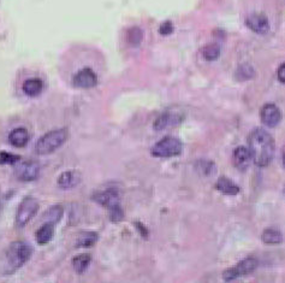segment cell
<instances>
[{
    "mask_svg": "<svg viewBox=\"0 0 285 283\" xmlns=\"http://www.w3.org/2000/svg\"><path fill=\"white\" fill-rule=\"evenodd\" d=\"M260 117H261V121L266 127L273 128L277 127V125L280 123L281 112L279 107L275 106L274 104H266V105L261 109Z\"/></svg>",
    "mask_w": 285,
    "mask_h": 283,
    "instance_id": "9",
    "label": "cell"
},
{
    "mask_svg": "<svg viewBox=\"0 0 285 283\" xmlns=\"http://www.w3.org/2000/svg\"><path fill=\"white\" fill-rule=\"evenodd\" d=\"M98 239L99 236L97 233H82L77 239V246H80V247H89V246L94 245L98 241Z\"/></svg>",
    "mask_w": 285,
    "mask_h": 283,
    "instance_id": "22",
    "label": "cell"
},
{
    "mask_svg": "<svg viewBox=\"0 0 285 283\" xmlns=\"http://www.w3.org/2000/svg\"><path fill=\"white\" fill-rule=\"evenodd\" d=\"M40 172V165L34 161L22 162L18 167L15 169V175L20 181L29 182V181L36 180Z\"/></svg>",
    "mask_w": 285,
    "mask_h": 283,
    "instance_id": "7",
    "label": "cell"
},
{
    "mask_svg": "<svg viewBox=\"0 0 285 283\" xmlns=\"http://www.w3.org/2000/svg\"><path fill=\"white\" fill-rule=\"evenodd\" d=\"M248 149L253 156V162L260 168L267 167L274 155V141L265 129L256 128L249 134Z\"/></svg>",
    "mask_w": 285,
    "mask_h": 283,
    "instance_id": "1",
    "label": "cell"
},
{
    "mask_svg": "<svg viewBox=\"0 0 285 283\" xmlns=\"http://www.w3.org/2000/svg\"><path fill=\"white\" fill-rule=\"evenodd\" d=\"M94 200L104 206V207H107L108 210H110V208L114 207V206L119 205L120 194L116 188H108L102 190V192H99L98 194H95Z\"/></svg>",
    "mask_w": 285,
    "mask_h": 283,
    "instance_id": "10",
    "label": "cell"
},
{
    "mask_svg": "<svg viewBox=\"0 0 285 283\" xmlns=\"http://www.w3.org/2000/svg\"><path fill=\"white\" fill-rule=\"evenodd\" d=\"M39 210V202L38 200L32 198V196H27L22 200L16 214V224L18 227H24L29 222L32 218L35 216V214Z\"/></svg>",
    "mask_w": 285,
    "mask_h": 283,
    "instance_id": "5",
    "label": "cell"
},
{
    "mask_svg": "<svg viewBox=\"0 0 285 283\" xmlns=\"http://www.w3.org/2000/svg\"><path fill=\"white\" fill-rule=\"evenodd\" d=\"M142 38H144V34H142V30L140 28H136V27H134V28H130L128 30V41L130 45L132 46L140 45Z\"/></svg>",
    "mask_w": 285,
    "mask_h": 283,
    "instance_id": "24",
    "label": "cell"
},
{
    "mask_svg": "<svg viewBox=\"0 0 285 283\" xmlns=\"http://www.w3.org/2000/svg\"><path fill=\"white\" fill-rule=\"evenodd\" d=\"M73 84L79 88H93L98 85V76L91 67H83L74 75Z\"/></svg>",
    "mask_w": 285,
    "mask_h": 283,
    "instance_id": "8",
    "label": "cell"
},
{
    "mask_svg": "<svg viewBox=\"0 0 285 283\" xmlns=\"http://www.w3.org/2000/svg\"><path fill=\"white\" fill-rule=\"evenodd\" d=\"M43 88V84L40 79H28L24 81L23 86H22V89L26 93L28 97H36L41 93Z\"/></svg>",
    "mask_w": 285,
    "mask_h": 283,
    "instance_id": "16",
    "label": "cell"
},
{
    "mask_svg": "<svg viewBox=\"0 0 285 283\" xmlns=\"http://www.w3.org/2000/svg\"><path fill=\"white\" fill-rule=\"evenodd\" d=\"M80 182V176L75 171H65L58 178V184L61 188L67 189L75 187Z\"/></svg>",
    "mask_w": 285,
    "mask_h": 283,
    "instance_id": "18",
    "label": "cell"
},
{
    "mask_svg": "<svg viewBox=\"0 0 285 283\" xmlns=\"http://www.w3.org/2000/svg\"><path fill=\"white\" fill-rule=\"evenodd\" d=\"M232 162H234L235 168L241 171H246L250 167L253 162V156L248 147L240 146L234 151L232 155Z\"/></svg>",
    "mask_w": 285,
    "mask_h": 283,
    "instance_id": "11",
    "label": "cell"
},
{
    "mask_svg": "<svg viewBox=\"0 0 285 283\" xmlns=\"http://www.w3.org/2000/svg\"><path fill=\"white\" fill-rule=\"evenodd\" d=\"M61 216H63V207L60 205H54L43 214V220L46 221V223L57 224L61 220Z\"/></svg>",
    "mask_w": 285,
    "mask_h": 283,
    "instance_id": "20",
    "label": "cell"
},
{
    "mask_svg": "<svg viewBox=\"0 0 285 283\" xmlns=\"http://www.w3.org/2000/svg\"><path fill=\"white\" fill-rule=\"evenodd\" d=\"M54 235V224L45 223L36 232V242L40 245H46L51 241Z\"/></svg>",
    "mask_w": 285,
    "mask_h": 283,
    "instance_id": "17",
    "label": "cell"
},
{
    "mask_svg": "<svg viewBox=\"0 0 285 283\" xmlns=\"http://www.w3.org/2000/svg\"><path fill=\"white\" fill-rule=\"evenodd\" d=\"M172 32H173V26L170 21L164 22L159 28V33L162 34V35H169V34H171Z\"/></svg>",
    "mask_w": 285,
    "mask_h": 283,
    "instance_id": "28",
    "label": "cell"
},
{
    "mask_svg": "<svg viewBox=\"0 0 285 283\" xmlns=\"http://www.w3.org/2000/svg\"><path fill=\"white\" fill-rule=\"evenodd\" d=\"M236 76L238 80H241V81L249 80L254 76V69L250 65H248V64H243V65H241L237 69Z\"/></svg>",
    "mask_w": 285,
    "mask_h": 283,
    "instance_id": "25",
    "label": "cell"
},
{
    "mask_svg": "<svg viewBox=\"0 0 285 283\" xmlns=\"http://www.w3.org/2000/svg\"><path fill=\"white\" fill-rule=\"evenodd\" d=\"M216 188L225 195H237L240 193V187L235 182H232L230 178L225 176H222L217 181Z\"/></svg>",
    "mask_w": 285,
    "mask_h": 283,
    "instance_id": "14",
    "label": "cell"
},
{
    "mask_svg": "<svg viewBox=\"0 0 285 283\" xmlns=\"http://www.w3.org/2000/svg\"><path fill=\"white\" fill-rule=\"evenodd\" d=\"M277 75H278V80H279L281 84L285 85V63L281 64V65L279 66Z\"/></svg>",
    "mask_w": 285,
    "mask_h": 283,
    "instance_id": "29",
    "label": "cell"
},
{
    "mask_svg": "<svg viewBox=\"0 0 285 283\" xmlns=\"http://www.w3.org/2000/svg\"><path fill=\"white\" fill-rule=\"evenodd\" d=\"M67 136H69V133L65 128L54 129V130L48 131L38 140V143L35 145V152L40 156L53 153L54 151L63 146Z\"/></svg>",
    "mask_w": 285,
    "mask_h": 283,
    "instance_id": "2",
    "label": "cell"
},
{
    "mask_svg": "<svg viewBox=\"0 0 285 283\" xmlns=\"http://www.w3.org/2000/svg\"><path fill=\"white\" fill-rule=\"evenodd\" d=\"M21 157L17 155H12L9 152H0V165L3 164H15L20 162Z\"/></svg>",
    "mask_w": 285,
    "mask_h": 283,
    "instance_id": "26",
    "label": "cell"
},
{
    "mask_svg": "<svg viewBox=\"0 0 285 283\" xmlns=\"http://www.w3.org/2000/svg\"><path fill=\"white\" fill-rule=\"evenodd\" d=\"M123 210L120 207V205L114 206V207L110 208V218L112 222H119L123 220Z\"/></svg>",
    "mask_w": 285,
    "mask_h": 283,
    "instance_id": "27",
    "label": "cell"
},
{
    "mask_svg": "<svg viewBox=\"0 0 285 283\" xmlns=\"http://www.w3.org/2000/svg\"><path fill=\"white\" fill-rule=\"evenodd\" d=\"M283 162H284V165H285V157H284V161Z\"/></svg>",
    "mask_w": 285,
    "mask_h": 283,
    "instance_id": "30",
    "label": "cell"
},
{
    "mask_svg": "<svg viewBox=\"0 0 285 283\" xmlns=\"http://www.w3.org/2000/svg\"><path fill=\"white\" fill-rule=\"evenodd\" d=\"M261 239L267 245H278L283 241V235H281V233L278 229L268 228V229L264 230Z\"/></svg>",
    "mask_w": 285,
    "mask_h": 283,
    "instance_id": "19",
    "label": "cell"
},
{
    "mask_svg": "<svg viewBox=\"0 0 285 283\" xmlns=\"http://www.w3.org/2000/svg\"><path fill=\"white\" fill-rule=\"evenodd\" d=\"M246 26L256 34H266L269 32V22L267 17L261 14H253L246 20Z\"/></svg>",
    "mask_w": 285,
    "mask_h": 283,
    "instance_id": "12",
    "label": "cell"
},
{
    "mask_svg": "<svg viewBox=\"0 0 285 283\" xmlns=\"http://www.w3.org/2000/svg\"><path fill=\"white\" fill-rule=\"evenodd\" d=\"M91 260H92V257L89 254L76 255V257L73 259L74 269H75V271L79 273L85 272L87 270V267H88L89 264H91Z\"/></svg>",
    "mask_w": 285,
    "mask_h": 283,
    "instance_id": "21",
    "label": "cell"
},
{
    "mask_svg": "<svg viewBox=\"0 0 285 283\" xmlns=\"http://www.w3.org/2000/svg\"><path fill=\"white\" fill-rule=\"evenodd\" d=\"M29 140V134L26 128H16L9 135V141L15 147H24Z\"/></svg>",
    "mask_w": 285,
    "mask_h": 283,
    "instance_id": "15",
    "label": "cell"
},
{
    "mask_svg": "<svg viewBox=\"0 0 285 283\" xmlns=\"http://www.w3.org/2000/svg\"><path fill=\"white\" fill-rule=\"evenodd\" d=\"M284 192H285V190H284Z\"/></svg>",
    "mask_w": 285,
    "mask_h": 283,
    "instance_id": "31",
    "label": "cell"
},
{
    "mask_svg": "<svg viewBox=\"0 0 285 283\" xmlns=\"http://www.w3.org/2000/svg\"><path fill=\"white\" fill-rule=\"evenodd\" d=\"M182 121H183V117L179 115V113L166 112V113H163L162 116L158 117V118L156 119V122H154L153 127L156 130H164V129L178 125Z\"/></svg>",
    "mask_w": 285,
    "mask_h": 283,
    "instance_id": "13",
    "label": "cell"
},
{
    "mask_svg": "<svg viewBox=\"0 0 285 283\" xmlns=\"http://www.w3.org/2000/svg\"><path fill=\"white\" fill-rule=\"evenodd\" d=\"M182 149H183V145L181 140L175 136H166L154 145L152 149V155L159 158H170V157L181 155Z\"/></svg>",
    "mask_w": 285,
    "mask_h": 283,
    "instance_id": "4",
    "label": "cell"
},
{
    "mask_svg": "<svg viewBox=\"0 0 285 283\" xmlns=\"http://www.w3.org/2000/svg\"><path fill=\"white\" fill-rule=\"evenodd\" d=\"M256 267H258V260L254 259V258H247V259L240 261L236 266L225 270L223 273V278L225 281H234L241 276L253 272Z\"/></svg>",
    "mask_w": 285,
    "mask_h": 283,
    "instance_id": "6",
    "label": "cell"
},
{
    "mask_svg": "<svg viewBox=\"0 0 285 283\" xmlns=\"http://www.w3.org/2000/svg\"><path fill=\"white\" fill-rule=\"evenodd\" d=\"M221 56V47L217 44H209L206 45L202 48V57L206 60H216L217 58Z\"/></svg>",
    "mask_w": 285,
    "mask_h": 283,
    "instance_id": "23",
    "label": "cell"
},
{
    "mask_svg": "<svg viewBox=\"0 0 285 283\" xmlns=\"http://www.w3.org/2000/svg\"><path fill=\"white\" fill-rule=\"evenodd\" d=\"M33 254V248L27 242H14L6 252V266L8 272H14L26 264Z\"/></svg>",
    "mask_w": 285,
    "mask_h": 283,
    "instance_id": "3",
    "label": "cell"
}]
</instances>
